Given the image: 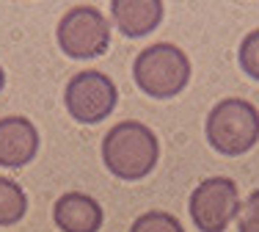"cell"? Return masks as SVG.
I'll use <instances>...</instances> for the list:
<instances>
[{
	"label": "cell",
	"mask_w": 259,
	"mask_h": 232,
	"mask_svg": "<svg viewBox=\"0 0 259 232\" xmlns=\"http://www.w3.org/2000/svg\"><path fill=\"white\" fill-rule=\"evenodd\" d=\"M157 136L141 122H119L102 138V161L119 180H144L157 166Z\"/></svg>",
	"instance_id": "1"
},
{
	"label": "cell",
	"mask_w": 259,
	"mask_h": 232,
	"mask_svg": "<svg viewBox=\"0 0 259 232\" xmlns=\"http://www.w3.org/2000/svg\"><path fill=\"white\" fill-rule=\"evenodd\" d=\"M130 232H185L180 218L171 216V213H163V210H149L144 216H138L133 221Z\"/></svg>",
	"instance_id": "11"
},
{
	"label": "cell",
	"mask_w": 259,
	"mask_h": 232,
	"mask_svg": "<svg viewBox=\"0 0 259 232\" xmlns=\"http://www.w3.org/2000/svg\"><path fill=\"white\" fill-rule=\"evenodd\" d=\"M3 83H6V75H3V66H0V91H3Z\"/></svg>",
	"instance_id": "14"
},
{
	"label": "cell",
	"mask_w": 259,
	"mask_h": 232,
	"mask_svg": "<svg viewBox=\"0 0 259 232\" xmlns=\"http://www.w3.org/2000/svg\"><path fill=\"white\" fill-rule=\"evenodd\" d=\"M58 45L69 58H97L110 45V25L94 6H75L58 22Z\"/></svg>",
	"instance_id": "4"
},
{
	"label": "cell",
	"mask_w": 259,
	"mask_h": 232,
	"mask_svg": "<svg viewBox=\"0 0 259 232\" xmlns=\"http://www.w3.org/2000/svg\"><path fill=\"white\" fill-rule=\"evenodd\" d=\"M28 210V197L14 180L0 177V227L17 224Z\"/></svg>",
	"instance_id": "10"
},
{
	"label": "cell",
	"mask_w": 259,
	"mask_h": 232,
	"mask_svg": "<svg viewBox=\"0 0 259 232\" xmlns=\"http://www.w3.org/2000/svg\"><path fill=\"white\" fill-rule=\"evenodd\" d=\"M133 78L144 94L152 100H171L174 94L188 86L190 81V61L180 47L160 42L138 53L133 64Z\"/></svg>",
	"instance_id": "2"
},
{
	"label": "cell",
	"mask_w": 259,
	"mask_h": 232,
	"mask_svg": "<svg viewBox=\"0 0 259 232\" xmlns=\"http://www.w3.org/2000/svg\"><path fill=\"white\" fill-rule=\"evenodd\" d=\"M110 11H113L119 30L130 39L152 33L163 20V3L160 0H113Z\"/></svg>",
	"instance_id": "9"
},
{
	"label": "cell",
	"mask_w": 259,
	"mask_h": 232,
	"mask_svg": "<svg viewBox=\"0 0 259 232\" xmlns=\"http://www.w3.org/2000/svg\"><path fill=\"white\" fill-rule=\"evenodd\" d=\"M207 138L221 155H243L259 141V111L240 97L221 100L207 116Z\"/></svg>",
	"instance_id": "3"
},
{
	"label": "cell",
	"mask_w": 259,
	"mask_h": 232,
	"mask_svg": "<svg viewBox=\"0 0 259 232\" xmlns=\"http://www.w3.org/2000/svg\"><path fill=\"white\" fill-rule=\"evenodd\" d=\"M55 227L61 232H100L102 227V207L89 194H64L53 207Z\"/></svg>",
	"instance_id": "8"
},
{
	"label": "cell",
	"mask_w": 259,
	"mask_h": 232,
	"mask_svg": "<svg viewBox=\"0 0 259 232\" xmlns=\"http://www.w3.org/2000/svg\"><path fill=\"white\" fill-rule=\"evenodd\" d=\"M116 100H119L116 83L97 69L77 72V75L66 83V91H64L66 111H69V116L75 122H80V125L105 122L113 113Z\"/></svg>",
	"instance_id": "5"
},
{
	"label": "cell",
	"mask_w": 259,
	"mask_h": 232,
	"mask_svg": "<svg viewBox=\"0 0 259 232\" xmlns=\"http://www.w3.org/2000/svg\"><path fill=\"white\" fill-rule=\"evenodd\" d=\"M39 152V133L25 116L0 119V166L22 169Z\"/></svg>",
	"instance_id": "7"
},
{
	"label": "cell",
	"mask_w": 259,
	"mask_h": 232,
	"mask_svg": "<svg viewBox=\"0 0 259 232\" xmlns=\"http://www.w3.org/2000/svg\"><path fill=\"white\" fill-rule=\"evenodd\" d=\"M240 213V194L229 177H207L190 194V218L199 232H224Z\"/></svg>",
	"instance_id": "6"
},
{
	"label": "cell",
	"mask_w": 259,
	"mask_h": 232,
	"mask_svg": "<svg viewBox=\"0 0 259 232\" xmlns=\"http://www.w3.org/2000/svg\"><path fill=\"white\" fill-rule=\"evenodd\" d=\"M237 232H259V191H254L240 207Z\"/></svg>",
	"instance_id": "13"
},
{
	"label": "cell",
	"mask_w": 259,
	"mask_h": 232,
	"mask_svg": "<svg viewBox=\"0 0 259 232\" xmlns=\"http://www.w3.org/2000/svg\"><path fill=\"white\" fill-rule=\"evenodd\" d=\"M240 69L248 78L259 81V28L245 33V39L240 42Z\"/></svg>",
	"instance_id": "12"
}]
</instances>
